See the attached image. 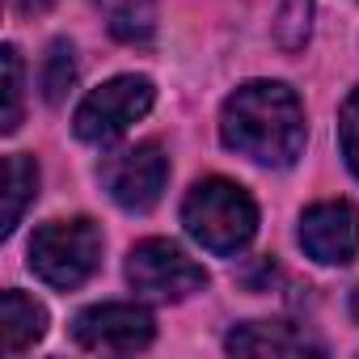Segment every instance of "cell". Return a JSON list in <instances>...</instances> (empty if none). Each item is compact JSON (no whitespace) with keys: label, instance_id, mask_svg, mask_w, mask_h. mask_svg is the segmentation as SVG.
<instances>
[{"label":"cell","instance_id":"6da1fadb","mask_svg":"<svg viewBox=\"0 0 359 359\" xmlns=\"http://www.w3.org/2000/svg\"><path fill=\"white\" fill-rule=\"evenodd\" d=\"M220 135L258 165H292L304 148V106L279 81H250L224 102Z\"/></svg>","mask_w":359,"mask_h":359},{"label":"cell","instance_id":"7a4b0ae2","mask_svg":"<svg viewBox=\"0 0 359 359\" xmlns=\"http://www.w3.org/2000/svg\"><path fill=\"white\" fill-rule=\"evenodd\" d=\"M182 224L203 250L237 254L258 229V208L237 182H229V177H208V182H199L187 195Z\"/></svg>","mask_w":359,"mask_h":359},{"label":"cell","instance_id":"3957f363","mask_svg":"<svg viewBox=\"0 0 359 359\" xmlns=\"http://www.w3.org/2000/svg\"><path fill=\"white\" fill-rule=\"evenodd\" d=\"M102 262V229L93 220H51L30 241V271L68 292L81 287Z\"/></svg>","mask_w":359,"mask_h":359},{"label":"cell","instance_id":"277c9868","mask_svg":"<svg viewBox=\"0 0 359 359\" xmlns=\"http://www.w3.org/2000/svg\"><path fill=\"white\" fill-rule=\"evenodd\" d=\"M127 279L148 300H187L208 287V271L173 241H140L127 258Z\"/></svg>","mask_w":359,"mask_h":359},{"label":"cell","instance_id":"5b68a950","mask_svg":"<svg viewBox=\"0 0 359 359\" xmlns=\"http://www.w3.org/2000/svg\"><path fill=\"white\" fill-rule=\"evenodd\" d=\"M152 110V81L144 76H114L102 89H93L81 106H76V135L85 144H110L118 140L135 118H144Z\"/></svg>","mask_w":359,"mask_h":359},{"label":"cell","instance_id":"8992f818","mask_svg":"<svg viewBox=\"0 0 359 359\" xmlns=\"http://www.w3.org/2000/svg\"><path fill=\"white\" fill-rule=\"evenodd\" d=\"M165 177H169V156L161 152V144H135V148L110 156L102 169L110 199L127 212H148L165 191Z\"/></svg>","mask_w":359,"mask_h":359},{"label":"cell","instance_id":"52a82bcc","mask_svg":"<svg viewBox=\"0 0 359 359\" xmlns=\"http://www.w3.org/2000/svg\"><path fill=\"white\" fill-rule=\"evenodd\" d=\"M72 338L97 355H131L152 342V317L135 304H97L76 317Z\"/></svg>","mask_w":359,"mask_h":359},{"label":"cell","instance_id":"ba28073f","mask_svg":"<svg viewBox=\"0 0 359 359\" xmlns=\"http://www.w3.org/2000/svg\"><path fill=\"white\" fill-rule=\"evenodd\" d=\"M300 245L313 262L346 266L359 254V208H351L342 199L309 208L300 216Z\"/></svg>","mask_w":359,"mask_h":359},{"label":"cell","instance_id":"9c48e42d","mask_svg":"<svg viewBox=\"0 0 359 359\" xmlns=\"http://www.w3.org/2000/svg\"><path fill=\"white\" fill-rule=\"evenodd\" d=\"M224 346L233 355H317L321 351L313 338H304L287 321H250V325H237Z\"/></svg>","mask_w":359,"mask_h":359},{"label":"cell","instance_id":"30bf717a","mask_svg":"<svg viewBox=\"0 0 359 359\" xmlns=\"http://www.w3.org/2000/svg\"><path fill=\"white\" fill-rule=\"evenodd\" d=\"M47 330V309L39 300H30L26 292H5L0 296V351H26L43 338Z\"/></svg>","mask_w":359,"mask_h":359},{"label":"cell","instance_id":"8fae6325","mask_svg":"<svg viewBox=\"0 0 359 359\" xmlns=\"http://www.w3.org/2000/svg\"><path fill=\"white\" fill-rule=\"evenodd\" d=\"M39 195V165L26 156V152H13L5 161V212H0V233H13L26 216V208L34 203Z\"/></svg>","mask_w":359,"mask_h":359},{"label":"cell","instance_id":"7c38bea8","mask_svg":"<svg viewBox=\"0 0 359 359\" xmlns=\"http://www.w3.org/2000/svg\"><path fill=\"white\" fill-rule=\"evenodd\" d=\"M97 9L118 43L148 47L156 34V5L152 0H97Z\"/></svg>","mask_w":359,"mask_h":359},{"label":"cell","instance_id":"4fadbf2b","mask_svg":"<svg viewBox=\"0 0 359 359\" xmlns=\"http://www.w3.org/2000/svg\"><path fill=\"white\" fill-rule=\"evenodd\" d=\"M313 30V0H279L275 13V43L283 51H300Z\"/></svg>","mask_w":359,"mask_h":359},{"label":"cell","instance_id":"5bb4252c","mask_svg":"<svg viewBox=\"0 0 359 359\" xmlns=\"http://www.w3.org/2000/svg\"><path fill=\"white\" fill-rule=\"evenodd\" d=\"M72 81H76V51H72V43L60 39V43H51L47 64H43V97L60 102L72 89Z\"/></svg>","mask_w":359,"mask_h":359},{"label":"cell","instance_id":"9a60e30c","mask_svg":"<svg viewBox=\"0 0 359 359\" xmlns=\"http://www.w3.org/2000/svg\"><path fill=\"white\" fill-rule=\"evenodd\" d=\"M0 64H5V118H0V127L18 131V123H22V60H18V47L0 51Z\"/></svg>","mask_w":359,"mask_h":359},{"label":"cell","instance_id":"2e32d148","mask_svg":"<svg viewBox=\"0 0 359 359\" xmlns=\"http://www.w3.org/2000/svg\"><path fill=\"white\" fill-rule=\"evenodd\" d=\"M338 140H342V156H346V165H351L355 177H359V89L342 102V114H338Z\"/></svg>","mask_w":359,"mask_h":359},{"label":"cell","instance_id":"e0dca14e","mask_svg":"<svg viewBox=\"0 0 359 359\" xmlns=\"http://www.w3.org/2000/svg\"><path fill=\"white\" fill-rule=\"evenodd\" d=\"M18 9L22 13H43V9H51V0H18Z\"/></svg>","mask_w":359,"mask_h":359},{"label":"cell","instance_id":"ac0fdd59","mask_svg":"<svg viewBox=\"0 0 359 359\" xmlns=\"http://www.w3.org/2000/svg\"><path fill=\"white\" fill-rule=\"evenodd\" d=\"M351 313H355V317H359V292H355V296H351Z\"/></svg>","mask_w":359,"mask_h":359}]
</instances>
